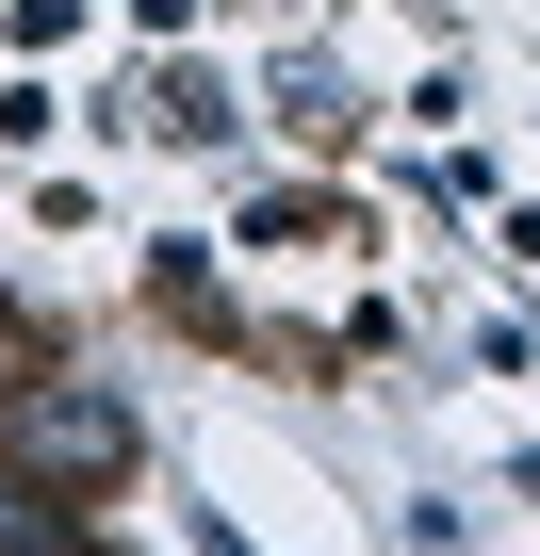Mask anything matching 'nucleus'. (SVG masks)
<instances>
[{"instance_id": "1", "label": "nucleus", "mask_w": 540, "mask_h": 556, "mask_svg": "<svg viewBox=\"0 0 540 556\" xmlns=\"http://www.w3.org/2000/svg\"><path fill=\"white\" fill-rule=\"evenodd\" d=\"M17 458H34V475H115V458H131V409H115V393H34V409H17Z\"/></svg>"}]
</instances>
